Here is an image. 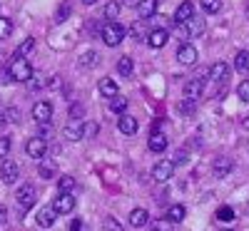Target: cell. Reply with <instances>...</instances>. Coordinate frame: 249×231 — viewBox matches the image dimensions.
<instances>
[{
	"label": "cell",
	"instance_id": "obj_1",
	"mask_svg": "<svg viewBox=\"0 0 249 231\" xmlns=\"http://www.w3.org/2000/svg\"><path fill=\"white\" fill-rule=\"evenodd\" d=\"M124 28L120 23H105L102 25V43H105L107 48H117L122 40H124Z\"/></svg>",
	"mask_w": 249,
	"mask_h": 231
},
{
	"label": "cell",
	"instance_id": "obj_2",
	"mask_svg": "<svg viewBox=\"0 0 249 231\" xmlns=\"http://www.w3.org/2000/svg\"><path fill=\"white\" fill-rule=\"evenodd\" d=\"M10 77L15 82H28L33 77V67H30V62L25 57H15L13 60V65H10Z\"/></svg>",
	"mask_w": 249,
	"mask_h": 231
},
{
	"label": "cell",
	"instance_id": "obj_3",
	"mask_svg": "<svg viewBox=\"0 0 249 231\" xmlns=\"http://www.w3.org/2000/svg\"><path fill=\"white\" fill-rule=\"evenodd\" d=\"M15 199H18V206H20V212H28V209H33V206H35V199H37V192H35V186H33V184H23V186L18 189Z\"/></svg>",
	"mask_w": 249,
	"mask_h": 231
},
{
	"label": "cell",
	"instance_id": "obj_4",
	"mask_svg": "<svg viewBox=\"0 0 249 231\" xmlns=\"http://www.w3.org/2000/svg\"><path fill=\"white\" fill-rule=\"evenodd\" d=\"M25 152H28V157H33V159H43L45 157V152H48V139H43V137H30L28 139V144H25Z\"/></svg>",
	"mask_w": 249,
	"mask_h": 231
},
{
	"label": "cell",
	"instance_id": "obj_5",
	"mask_svg": "<svg viewBox=\"0 0 249 231\" xmlns=\"http://www.w3.org/2000/svg\"><path fill=\"white\" fill-rule=\"evenodd\" d=\"M172 174H175V162H170V159H160V162L152 166L155 182H170Z\"/></svg>",
	"mask_w": 249,
	"mask_h": 231
},
{
	"label": "cell",
	"instance_id": "obj_6",
	"mask_svg": "<svg viewBox=\"0 0 249 231\" xmlns=\"http://www.w3.org/2000/svg\"><path fill=\"white\" fill-rule=\"evenodd\" d=\"M53 209L57 214H70L72 209H75V194L72 192H60L53 201Z\"/></svg>",
	"mask_w": 249,
	"mask_h": 231
},
{
	"label": "cell",
	"instance_id": "obj_7",
	"mask_svg": "<svg viewBox=\"0 0 249 231\" xmlns=\"http://www.w3.org/2000/svg\"><path fill=\"white\" fill-rule=\"evenodd\" d=\"M18 177H20V166L13 159H3V164H0V179L5 184H15Z\"/></svg>",
	"mask_w": 249,
	"mask_h": 231
},
{
	"label": "cell",
	"instance_id": "obj_8",
	"mask_svg": "<svg viewBox=\"0 0 249 231\" xmlns=\"http://www.w3.org/2000/svg\"><path fill=\"white\" fill-rule=\"evenodd\" d=\"M53 117V104L50 102H35L33 104V119L37 124H48Z\"/></svg>",
	"mask_w": 249,
	"mask_h": 231
},
{
	"label": "cell",
	"instance_id": "obj_9",
	"mask_svg": "<svg viewBox=\"0 0 249 231\" xmlns=\"http://www.w3.org/2000/svg\"><path fill=\"white\" fill-rule=\"evenodd\" d=\"M202 92H204V80L202 77H195V80H187L184 82V97L187 99H199L202 97Z\"/></svg>",
	"mask_w": 249,
	"mask_h": 231
},
{
	"label": "cell",
	"instance_id": "obj_10",
	"mask_svg": "<svg viewBox=\"0 0 249 231\" xmlns=\"http://www.w3.org/2000/svg\"><path fill=\"white\" fill-rule=\"evenodd\" d=\"M197 48L195 45H179L177 48V60H179V65H187V67H190V65H195V62H197Z\"/></svg>",
	"mask_w": 249,
	"mask_h": 231
},
{
	"label": "cell",
	"instance_id": "obj_11",
	"mask_svg": "<svg viewBox=\"0 0 249 231\" xmlns=\"http://www.w3.org/2000/svg\"><path fill=\"white\" fill-rule=\"evenodd\" d=\"M62 132H65V137H68L70 142H77V139L85 137V124H82V119H70Z\"/></svg>",
	"mask_w": 249,
	"mask_h": 231
},
{
	"label": "cell",
	"instance_id": "obj_12",
	"mask_svg": "<svg viewBox=\"0 0 249 231\" xmlns=\"http://www.w3.org/2000/svg\"><path fill=\"white\" fill-rule=\"evenodd\" d=\"M117 127H120V132H122V134L132 137V134L140 130V122H137V117H132V115H120Z\"/></svg>",
	"mask_w": 249,
	"mask_h": 231
},
{
	"label": "cell",
	"instance_id": "obj_13",
	"mask_svg": "<svg viewBox=\"0 0 249 231\" xmlns=\"http://www.w3.org/2000/svg\"><path fill=\"white\" fill-rule=\"evenodd\" d=\"M167 40H170V33L164 30V28H160V30H152V33L147 35V45H150L152 50H160V48L167 45Z\"/></svg>",
	"mask_w": 249,
	"mask_h": 231
},
{
	"label": "cell",
	"instance_id": "obj_14",
	"mask_svg": "<svg viewBox=\"0 0 249 231\" xmlns=\"http://www.w3.org/2000/svg\"><path fill=\"white\" fill-rule=\"evenodd\" d=\"M212 169H214V177L224 179V177H230V174H232V169H234V162H232L230 157H219V159L212 164Z\"/></svg>",
	"mask_w": 249,
	"mask_h": 231
},
{
	"label": "cell",
	"instance_id": "obj_15",
	"mask_svg": "<svg viewBox=\"0 0 249 231\" xmlns=\"http://www.w3.org/2000/svg\"><path fill=\"white\" fill-rule=\"evenodd\" d=\"M192 15H195V5L190 3V0H184V3H179V8L175 10V23L177 25H184Z\"/></svg>",
	"mask_w": 249,
	"mask_h": 231
},
{
	"label": "cell",
	"instance_id": "obj_16",
	"mask_svg": "<svg viewBox=\"0 0 249 231\" xmlns=\"http://www.w3.org/2000/svg\"><path fill=\"white\" fill-rule=\"evenodd\" d=\"M184 33H187V37H197V35H202V33H204V17L192 15V17L184 23Z\"/></svg>",
	"mask_w": 249,
	"mask_h": 231
},
{
	"label": "cell",
	"instance_id": "obj_17",
	"mask_svg": "<svg viewBox=\"0 0 249 231\" xmlns=\"http://www.w3.org/2000/svg\"><path fill=\"white\" fill-rule=\"evenodd\" d=\"M57 219V212L53 206H45V209H40L37 212V226H43V229H50Z\"/></svg>",
	"mask_w": 249,
	"mask_h": 231
},
{
	"label": "cell",
	"instance_id": "obj_18",
	"mask_svg": "<svg viewBox=\"0 0 249 231\" xmlns=\"http://www.w3.org/2000/svg\"><path fill=\"white\" fill-rule=\"evenodd\" d=\"M147 224H150V212H147V209H132V212H130V226L142 229Z\"/></svg>",
	"mask_w": 249,
	"mask_h": 231
},
{
	"label": "cell",
	"instance_id": "obj_19",
	"mask_svg": "<svg viewBox=\"0 0 249 231\" xmlns=\"http://www.w3.org/2000/svg\"><path fill=\"white\" fill-rule=\"evenodd\" d=\"M227 77H230V65H227V62H214V65L210 67V80L224 82Z\"/></svg>",
	"mask_w": 249,
	"mask_h": 231
},
{
	"label": "cell",
	"instance_id": "obj_20",
	"mask_svg": "<svg viewBox=\"0 0 249 231\" xmlns=\"http://www.w3.org/2000/svg\"><path fill=\"white\" fill-rule=\"evenodd\" d=\"M157 8H160L157 0H140L137 13H140V17H142V20H147V17H152V15L157 13Z\"/></svg>",
	"mask_w": 249,
	"mask_h": 231
},
{
	"label": "cell",
	"instance_id": "obj_21",
	"mask_svg": "<svg viewBox=\"0 0 249 231\" xmlns=\"http://www.w3.org/2000/svg\"><path fill=\"white\" fill-rule=\"evenodd\" d=\"M147 144H150V149H152V152L162 154L164 149H167V137H164L162 132H155V134L150 137V142H147Z\"/></svg>",
	"mask_w": 249,
	"mask_h": 231
},
{
	"label": "cell",
	"instance_id": "obj_22",
	"mask_svg": "<svg viewBox=\"0 0 249 231\" xmlns=\"http://www.w3.org/2000/svg\"><path fill=\"white\" fill-rule=\"evenodd\" d=\"M100 95H102V97H107V99L117 97V85H115V80H110V77L100 80Z\"/></svg>",
	"mask_w": 249,
	"mask_h": 231
},
{
	"label": "cell",
	"instance_id": "obj_23",
	"mask_svg": "<svg viewBox=\"0 0 249 231\" xmlns=\"http://www.w3.org/2000/svg\"><path fill=\"white\" fill-rule=\"evenodd\" d=\"M37 172H40V177H43V179H53V177L57 174V169H55V164H53V162H48L45 157L40 159V166H37Z\"/></svg>",
	"mask_w": 249,
	"mask_h": 231
},
{
	"label": "cell",
	"instance_id": "obj_24",
	"mask_svg": "<svg viewBox=\"0 0 249 231\" xmlns=\"http://www.w3.org/2000/svg\"><path fill=\"white\" fill-rule=\"evenodd\" d=\"M130 35L135 37V40H147V25H144V20L140 17L137 23H132V28H130Z\"/></svg>",
	"mask_w": 249,
	"mask_h": 231
},
{
	"label": "cell",
	"instance_id": "obj_25",
	"mask_svg": "<svg viewBox=\"0 0 249 231\" xmlns=\"http://www.w3.org/2000/svg\"><path fill=\"white\" fill-rule=\"evenodd\" d=\"M187 216V209L182 206V204H172L170 209H167V219L172 221V224H177V221H182Z\"/></svg>",
	"mask_w": 249,
	"mask_h": 231
},
{
	"label": "cell",
	"instance_id": "obj_26",
	"mask_svg": "<svg viewBox=\"0 0 249 231\" xmlns=\"http://www.w3.org/2000/svg\"><path fill=\"white\" fill-rule=\"evenodd\" d=\"M234 70H237V72H247V70H249V52H247V50H239V52L234 55Z\"/></svg>",
	"mask_w": 249,
	"mask_h": 231
},
{
	"label": "cell",
	"instance_id": "obj_27",
	"mask_svg": "<svg viewBox=\"0 0 249 231\" xmlns=\"http://www.w3.org/2000/svg\"><path fill=\"white\" fill-rule=\"evenodd\" d=\"M120 10H122V3L120 0H112V3L105 5V17L110 20V23H115V17H120Z\"/></svg>",
	"mask_w": 249,
	"mask_h": 231
},
{
	"label": "cell",
	"instance_id": "obj_28",
	"mask_svg": "<svg viewBox=\"0 0 249 231\" xmlns=\"http://www.w3.org/2000/svg\"><path fill=\"white\" fill-rule=\"evenodd\" d=\"M132 67H135V65H132V57H120V60H117V72H120L122 77H130V75H132Z\"/></svg>",
	"mask_w": 249,
	"mask_h": 231
},
{
	"label": "cell",
	"instance_id": "obj_29",
	"mask_svg": "<svg viewBox=\"0 0 249 231\" xmlns=\"http://www.w3.org/2000/svg\"><path fill=\"white\" fill-rule=\"evenodd\" d=\"M110 110L115 112V115H124V110H127V99H124V97H112L110 99Z\"/></svg>",
	"mask_w": 249,
	"mask_h": 231
},
{
	"label": "cell",
	"instance_id": "obj_30",
	"mask_svg": "<svg viewBox=\"0 0 249 231\" xmlns=\"http://www.w3.org/2000/svg\"><path fill=\"white\" fill-rule=\"evenodd\" d=\"M33 48H35V37H25L23 43L18 45V50H15V57H25V55L33 50Z\"/></svg>",
	"mask_w": 249,
	"mask_h": 231
},
{
	"label": "cell",
	"instance_id": "obj_31",
	"mask_svg": "<svg viewBox=\"0 0 249 231\" xmlns=\"http://www.w3.org/2000/svg\"><path fill=\"white\" fill-rule=\"evenodd\" d=\"M234 216H237V214H234L232 206H219V209H217V219H219V221H234Z\"/></svg>",
	"mask_w": 249,
	"mask_h": 231
},
{
	"label": "cell",
	"instance_id": "obj_32",
	"mask_svg": "<svg viewBox=\"0 0 249 231\" xmlns=\"http://www.w3.org/2000/svg\"><path fill=\"white\" fill-rule=\"evenodd\" d=\"M152 231H175V224L170 219H157L152 224Z\"/></svg>",
	"mask_w": 249,
	"mask_h": 231
},
{
	"label": "cell",
	"instance_id": "obj_33",
	"mask_svg": "<svg viewBox=\"0 0 249 231\" xmlns=\"http://www.w3.org/2000/svg\"><path fill=\"white\" fill-rule=\"evenodd\" d=\"M204 13H219L222 10V0H202Z\"/></svg>",
	"mask_w": 249,
	"mask_h": 231
},
{
	"label": "cell",
	"instance_id": "obj_34",
	"mask_svg": "<svg viewBox=\"0 0 249 231\" xmlns=\"http://www.w3.org/2000/svg\"><path fill=\"white\" fill-rule=\"evenodd\" d=\"M10 33H13V23H10L8 17H0V40L10 37Z\"/></svg>",
	"mask_w": 249,
	"mask_h": 231
},
{
	"label": "cell",
	"instance_id": "obj_35",
	"mask_svg": "<svg viewBox=\"0 0 249 231\" xmlns=\"http://www.w3.org/2000/svg\"><path fill=\"white\" fill-rule=\"evenodd\" d=\"M57 186H60V192H75V179L72 177H60Z\"/></svg>",
	"mask_w": 249,
	"mask_h": 231
},
{
	"label": "cell",
	"instance_id": "obj_36",
	"mask_svg": "<svg viewBox=\"0 0 249 231\" xmlns=\"http://www.w3.org/2000/svg\"><path fill=\"white\" fill-rule=\"evenodd\" d=\"M92 65H97V55L95 52H85L80 57V67H92Z\"/></svg>",
	"mask_w": 249,
	"mask_h": 231
},
{
	"label": "cell",
	"instance_id": "obj_37",
	"mask_svg": "<svg viewBox=\"0 0 249 231\" xmlns=\"http://www.w3.org/2000/svg\"><path fill=\"white\" fill-rule=\"evenodd\" d=\"M105 231H122V224L115 216H107L105 219Z\"/></svg>",
	"mask_w": 249,
	"mask_h": 231
},
{
	"label": "cell",
	"instance_id": "obj_38",
	"mask_svg": "<svg viewBox=\"0 0 249 231\" xmlns=\"http://www.w3.org/2000/svg\"><path fill=\"white\" fill-rule=\"evenodd\" d=\"M179 112H182V115H192V112H195V99H187V97H184V102L179 104Z\"/></svg>",
	"mask_w": 249,
	"mask_h": 231
},
{
	"label": "cell",
	"instance_id": "obj_39",
	"mask_svg": "<svg viewBox=\"0 0 249 231\" xmlns=\"http://www.w3.org/2000/svg\"><path fill=\"white\" fill-rule=\"evenodd\" d=\"M8 152H10V139L8 137H0V157H8Z\"/></svg>",
	"mask_w": 249,
	"mask_h": 231
},
{
	"label": "cell",
	"instance_id": "obj_40",
	"mask_svg": "<svg viewBox=\"0 0 249 231\" xmlns=\"http://www.w3.org/2000/svg\"><path fill=\"white\" fill-rule=\"evenodd\" d=\"M237 92H239V97H242L244 102H249V80H244V82H242Z\"/></svg>",
	"mask_w": 249,
	"mask_h": 231
},
{
	"label": "cell",
	"instance_id": "obj_41",
	"mask_svg": "<svg viewBox=\"0 0 249 231\" xmlns=\"http://www.w3.org/2000/svg\"><path fill=\"white\" fill-rule=\"evenodd\" d=\"M97 134V124L95 122H88L85 124V137H95Z\"/></svg>",
	"mask_w": 249,
	"mask_h": 231
},
{
	"label": "cell",
	"instance_id": "obj_42",
	"mask_svg": "<svg viewBox=\"0 0 249 231\" xmlns=\"http://www.w3.org/2000/svg\"><path fill=\"white\" fill-rule=\"evenodd\" d=\"M68 13H70V5H62L57 10V23H62V20H68Z\"/></svg>",
	"mask_w": 249,
	"mask_h": 231
},
{
	"label": "cell",
	"instance_id": "obj_43",
	"mask_svg": "<svg viewBox=\"0 0 249 231\" xmlns=\"http://www.w3.org/2000/svg\"><path fill=\"white\" fill-rule=\"evenodd\" d=\"M5 115H8V122H18V119H20V112H18L15 107H10V110H5Z\"/></svg>",
	"mask_w": 249,
	"mask_h": 231
},
{
	"label": "cell",
	"instance_id": "obj_44",
	"mask_svg": "<svg viewBox=\"0 0 249 231\" xmlns=\"http://www.w3.org/2000/svg\"><path fill=\"white\" fill-rule=\"evenodd\" d=\"M70 231H88V226H85V224H82L80 219H75V221L70 224Z\"/></svg>",
	"mask_w": 249,
	"mask_h": 231
},
{
	"label": "cell",
	"instance_id": "obj_45",
	"mask_svg": "<svg viewBox=\"0 0 249 231\" xmlns=\"http://www.w3.org/2000/svg\"><path fill=\"white\" fill-rule=\"evenodd\" d=\"M13 77H10V70H0V85H8Z\"/></svg>",
	"mask_w": 249,
	"mask_h": 231
},
{
	"label": "cell",
	"instance_id": "obj_46",
	"mask_svg": "<svg viewBox=\"0 0 249 231\" xmlns=\"http://www.w3.org/2000/svg\"><path fill=\"white\" fill-rule=\"evenodd\" d=\"M77 115H82V107H80V104H72V110H70V117H72V119H80Z\"/></svg>",
	"mask_w": 249,
	"mask_h": 231
},
{
	"label": "cell",
	"instance_id": "obj_47",
	"mask_svg": "<svg viewBox=\"0 0 249 231\" xmlns=\"http://www.w3.org/2000/svg\"><path fill=\"white\" fill-rule=\"evenodd\" d=\"M5 221H8V209H5L3 204H0V226H3Z\"/></svg>",
	"mask_w": 249,
	"mask_h": 231
},
{
	"label": "cell",
	"instance_id": "obj_48",
	"mask_svg": "<svg viewBox=\"0 0 249 231\" xmlns=\"http://www.w3.org/2000/svg\"><path fill=\"white\" fill-rule=\"evenodd\" d=\"M5 124H8V115H5L3 110H0V130H3V127H5Z\"/></svg>",
	"mask_w": 249,
	"mask_h": 231
},
{
	"label": "cell",
	"instance_id": "obj_49",
	"mask_svg": "<svg viewBox=\"0 0 249 231\" xmlns=\"http://www.w3.org/2000/svg\"><path fill=\"white\" fill-rule=\"evenodd\" d=\"M124 5H135V8H137V5H140V0H124Z\"/></svg>",
	"mask_w": 249,
	"mask_h": 231
},
{
	"label": "cell",
	"instance_id": "obj_50",
	"mask_svg": "<svg viewBox=\"0 0 249 231\" xmlns=\"http://www.w3.org/2000/svg\"><path fill=\"white\" fill-rule=\"evenodd\" d=\"M82 3H85V5H95V3H97V0H82Z\"/></svg>",
	"mask_w": 249,
	"mask_h": 231
},
{
	"label": "cell",
	"instance_id": "obj_51",
	"mask_svg": "<svg viewBox=\"0 0 249 231\" xmlns=\"http://www.w3.org/2000/svg\"><path fill=\"white\" fill-rule=\"evenodd\" d=\"M244 127H249V117H247V119H244Z\"/></svg>",
	"mask_w": 249,
	"mask_h": 231
},
{
	"label": "cell",
	"instance_id": "obj_52",
	"mask_svg": "<svg viewBox=\"0 0 249 231\" xmlns=\"http://www.w3.org/2000/svg\"><path fill=\"white\" fill-rule=\"evenodd\" d=\"M247 17H249V5H247Z\"/></svg>",
	"mask_w": 249,
	"mask_h": 231
},
{
	"label": "cell",
	"instance_id": "obj_53",
	"mask_svg": "<svg viewBox=\"0 0 249 231\" xmlns=\"http://www.w3.org/2000/svg\"><path fill=\"white\" fill-rule=\"evenodd\" d=\"M227 231H234V229H227Z\"/></svg>",
	"mask_w": 249,
	"mask_h": 231
}]
</instances>
